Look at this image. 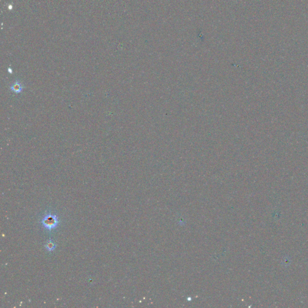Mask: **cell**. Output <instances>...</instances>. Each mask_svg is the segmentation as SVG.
<instances>
[{
    "mask_svg": "<svg viewBox=\"0 0 308 308\" xmlns=\"http://www.w3.org/2000/svg\"><path fill=\"white\" fill-rule=\"evenodd\" d=\"M41 223L45 229L52 231L57 227L59 221L57 216L50 213L43 216L42 219Z\"/></svg>",
    "mask_w": 308,
    "mask_h": 308,
    "instance_id": "obj_1",
    "label": "cell"
},
{
    "mask_svg": "<svg viewBox=\"0 0 308 308\" xmlns=\"http://www.w3.org/2000/svg\"><path fill=\"white\" fill-rule=\"evenodd\" d=\"M24 89V86L22 85L21 82L18 80H16L13 84L11 85L10 89L13 92L16 94H19L22 92Z\"/></svg>",
    "mask_w": 308,
    "mask_h": 308,
    "instance_id": "obj_2",
    "label": "cell"
},
{
    "mask_svg": "<svg viewBox=\"0 0 308 308\" xmlns=\"http://www.w3.org/2000/svg\"><path fill=\"white\" fill-rule=\"evenodd\" d=\"M45 247H46V249L48 251L51 252V251H53V250H54V249H55V247H56V244L54 243V242L53 241L50 240V241H48L47 242L46 244L45 245Z\"/></svg>",
    "mask_w": 308,
    "mask_h": 308,
    "instance_id": "obj_3",
    "label": "cell"
}]
</instances>
